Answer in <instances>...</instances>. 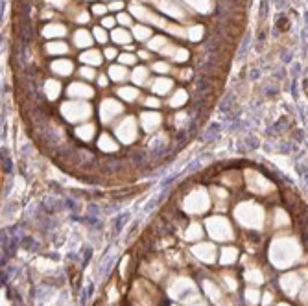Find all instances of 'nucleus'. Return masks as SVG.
I'll return each mask as SVG.
<instances>
[{
  "instance_id": "f257e3e1",
  "label": "nucleus",
  "mask_w": 308,
  "mask_h": 306,
  "mask_svg": "<svg viewBox=\"0 0 308 306\" xmlns=\"http://www.w3.org/2000/svg\"><path fill=\"white\" fill-rule=\"evenodd\" d=\"M118 137H122L124 142H131L133 137H135V125H133V120H127L122 127H118Z\"/></svg>"
},
{
  "instance_id": "f03ea898",
  "label": "nucleus",
  "mask_w": 308,
  "mask_h": 306,
  "mask_svg": "<svg viewBox=\"0 0 308 306\" xmlns=\"http://www.w3.org/2000/svg\"><path fill=\"white\" fill-rule=\"evenodd\" d=\"M92 133H94V125H90V124H89V125H83V127L78 129V135L81 137L83 140H89Z\"/></svg>"
},
{
  "instance_id": "7ed1b4c3",
  "label": "nucleus",
  "mask_w": 308,
  "mask_h": 306,
  "mask_svg": "<svg viewBox=\"0 0 308 306\" xmlns=\"http://www.w3.org/2000/svg\"><path fill=\"white\" fill-rule=\"evenodd\" d=\"M100 148H102V149H107V151H115V149H116V144L113 142L107 135H103L102 140H100Z\"/></svg>"
},
{
  "instance_id": "20e7f679",
  "label": "nucleus",
  "mask_w": 308,
  "mask_h": 306,
  "mask_svg": "<svg viewBox=\"0 0 308 306\" xmlns=\"http://www.w3.org/2000/svg\"><path fill=\"white\" fill-rule=\"evenodd\" d=\"M277 28H279V32H286L288 28H290V21H288V17H279L277 19Z\"/></svg>"
},
{
  "instance_id": "39448f33",
  "label": "nucleus",
  "mask_w": 308,
  "mask_h": 306,
  "mask_svg": "<svg viewBox=\"0 0 308 306\" xmlns=\"http://www.w3.org/2000/svg\"><path fill=\"white\" fill-rule=\"evenodd\" d=\"M137 94H139V92H135L133 89H124V90H120V96H124L125 100H133Z\"/></svg>"
},
{
  "instance_id": "423d86ee",
  "label": "nucleus",
  "mask_w": 308,
  "mask_h": 306,
  "mask_svg": "<svg viewBox=\"0 0 308 306\" xmlns=\"http://www.w3.org/2000/svg\"><path fill=\"white\" fill-rule=\"evenodd\" d=\"M115 39H116L118 42H120V41L125 42V41H127V33H125V32H120V30H118V32H115Z\"/></svg>"
},
{
  "instance_id": "0eeeda50",
  "label": "nucleus",
  "mask_w": 308,
  "mask_h": 306,
  "mask_svg": "<svg viewBox=\"0 0 308 306\" xmlns=\"http://www.w3.org/2000/svg\"><path fill=\"white\" fill-rule=\"evenodd\" d=\"M83 59H85V61H94V65H98V63H100L98 54H87V56H83Z\"/></svg>"
},
{
  "instance_id": "6e6552de",
  "label": "nucleus",
  "mask_w": 308,
  "mask_h": 306,
  "mask_svg": "<svg viewBox=\"0 0 308 306\" xmlns=\"http://www.w3.org/2000/svg\"><path fill=\"white\" fill-rule=\"evenodd\" d=\"M266 13H267V2L262 0V4H260V21L266 19Z\"/></svg>"
},
{
  "instance_id": "1a4fd4ad",
  "label": "nucleus",
  "mask_w": 308,
  "mask_h": 306,
  "mask_svg": "<svg viewBox=\"0 0 308 306\" xmlns=\"http://www.w3.org/2000/svg\"><path fill=\"white\" fill-rule=\"evenodd\" d=\"M50 52H66V46L65 44H52Z\"/></svg>"
},
{
  "instance_id": "9d476101",
  "label": "nucleus",
  "mask_w": 308,
  "mask_h": 306,
  "mask_svg": "<svg viewBox=\"0 0 308 306\" xmlns=\"http://www.w3.org/2000/svg\"><path fill=\"white\" fill-rule=\"evenodd\" d=\"M94 33H96V39H98V41H105V35H103L102 30H96Z\"/></svg>"
},
{
  "instance_id": "9b49d317",
  "label": "nucleus",
  "mask_w": 308,
  "mask_h": 306,
  "mask_svg": "<svg viewBox=\"0 0 308 306\" xmlns=\"http://www.w3.org/2000/svg\"><path fill=\"white\" fill-rule=\"evenodd\" d=\"M120 61H124V63H133V61H135V57H133V56H124V57H120Z\"/></svg>"
},
{
  "instance_id": "f8f14e48",
  "label": "nucleus",
  "mask_w": 308,
  "mask_h": 306,
  "mask_svg": "<svg viewBox=\"0 0 308 306\" xmlns=\"http://www.w3.org/2000/svg\"><path fill=\"white\" fill-rule=\"evenodd\" d=\"M118 21L124 22V24H127V22H129V17H127V15H120V17H118Z\"/></svg>"
},
{
  "instance_id": "ddd939ff",
  "label": "nucleus",
  "mask_w": 308,
  "mask_h": 306,
  "mask_svg": "<svg viewBox=\"0 0 308 306\" xmlns=\"http://www.w3.org/2000/svg\"><path fill=\"white\" fill-rule=\"evenodd\" d=\"M103 26H113V19H103Z\"/></svg>"
},
{
  "instance_id": "4468645a",
  "label": "nucleus",
  "mask_w": 308,
  "mask_h": 306,
  "mask_svg": "<svg viewBox=\"0 0 308 306\" xmlns=\"http://www.w3.org/2000/svg\"><path fill=\"white\" fill-rule=\"evenodd\" d=\"M303 89H305V94L308 96V80H305V83H303Z\"/></svg>"
},
{
  "instance_id": "2eb2a0df",
  "label": "nucleus",
  "mask_w": 308,
  "mask_h": 306,
  "mask_svg": "<svg viewBox=\"0 0 308 306\" xmlns=\"http://www.w3.org/2000/svg\"><path fill=\"white\" fill-rule=\"evenodd\" d=\"M111 7H113V9H118V7H122V4H120V2H115Z\"/></svg>"
},
{
  "instance_id": "dca6fc26",
  "label": "nucleus",
  "mask_w": 308,
  "mask_h": 306,
  "mask_svg": "<svg viewBox=\"0 0 308 306\" xmlns=\"http://www.w3.org/2000/svg\"><path fill=\"white\" fill-rule=\"evenodd\" d=\"M148 105H153V107H155V105H157V100H151V98H149V100H148Z\"/></svg>"
},
{
  "instance_id": "f3484780",
  "label": "nucleus",
  "mask_w": 308,
  "mask_h": 306,
  "mask_svg": "<svg viewBox=\"0 0 308 306\" xmlns=\"http://www.w3.org/2000/svg\"><path fill=\"white\" fill-rule=\"evenodd\" d=\"M105 56H107V57H113V56H115V52H113V50H107V52H105Z\"/></svg>"
}]
</instances>
